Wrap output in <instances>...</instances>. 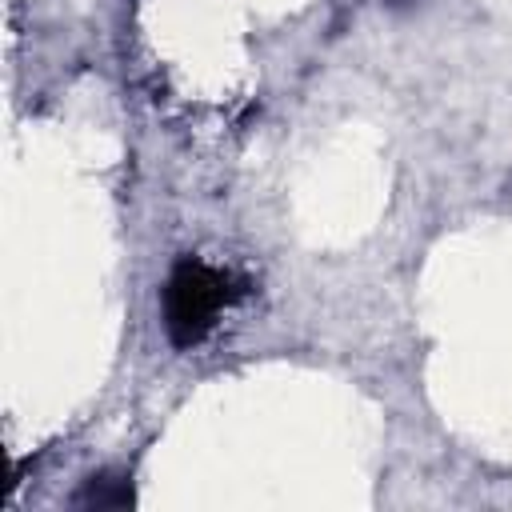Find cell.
Segmentation results:
<instances>
[{
	"mask_svg": "<svg viewBox=\"0 0 512 512\" xmlns=\"http://www.w3.org/2000/svg\"><path fill=\"white\" fill-rule=\"evenodd\" d=\"M232 296H236V288H232L228 272L184 256L164 284V332H168V340L176 348H196L216 328V320L224 316Z\"/></svg>",
	"mask_w": 512,
	"mask_h": 512,
	"instance_id": "obj_1",
	"label": "cell"
}]
</instances>
